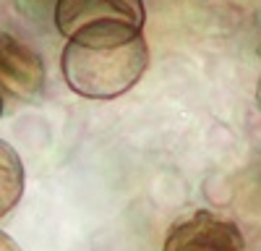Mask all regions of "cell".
<instances>
[{"instance_id":"1","label":"cell","mask_w":261,"mask_h":251,"mask_svg":"<svg viewBox=\"0 0 261 251\" xmlns=\"http://www.w3.org/2000/svg\"><path fill=\"white\" fill-rule=\"evenodd\" d=\"M60 66L76 94L113 99L139 84L149 66V47L139 29H89L68 37Z\"/></svg>"},{"instance_id":"2","label":"cell","mask_w":261,"mask_h":251,"mask_svg":"<svg viewBox=\"0 0 261 251\" xmlns=\"http://www.w3.org/2000/svg\"><path fill=\"white\" fill-rule=\"evenodd\" d=\"M144 3L141 0H58L55 3V27L63 37H73L89 29L107 27H144Z\"/></svg>"},{"instance_id":"3","label":"cell","mask_w":261,"mask_h":251,"mask_svg":"<svg viewBox=\"0 0 261 251\" xmlns=\"http://www.w3.org/2000/svg\"><path fill=\"white\" fill-rule=\"evenodd\" d=\"M162 251H246V241L235 222L196 209L170 228Z\"/></svg>"},{"instance_id":"4","label":"cell","mask_w":261,"mask_h":251,"mask_svg":"<svg viewBox=\"0 0 261 251\" xmlns=\"http://www.w3.org/2000/svg\"><path fill=\"white\" fill-rule=\"evenodd\" d=\"M0 89L8 97L29 102L45 89V63L16 34L0 29Z\"/></svg>"},{"instance_id":"5","label":"cell","mask_w":261,"mask_h":251,"mask_svg":"<svg viewBox=\"0 0 261 251\" xmlns=\"http://www.w3.org/2000/svg\"><path fill=\"white\" fill-rule=\"evenodd\" d=\"M24 194V162L11 144L0 139V220L18 204Z\"/></svg>"},{"instance_id":"6","label":"cell","mask_w":261,"mask_h":251,"mask_svg":"<svg viewBox=\"0 0 261 251\" xmlns=\"http://www.w3.org/2000/svg\"><path fill=\"white\" fill-rule=\"evenodd\" d=\"M0 251H21V246H18L8 233H3V230H0Z\"/></svg>"},{"instance_id":"7","label":"cell","mask_w":261,"mask_h":251,"mask_svg":"<svg viewBox=\"0 0 261 251\" xmlns=\"http://www.w3.org/2000/svg\"><path fill=\"white\" fill-rule=\"evenodd\" d=\"M0 115H3V94H0Z\"/></svg>"}]
</instances>
